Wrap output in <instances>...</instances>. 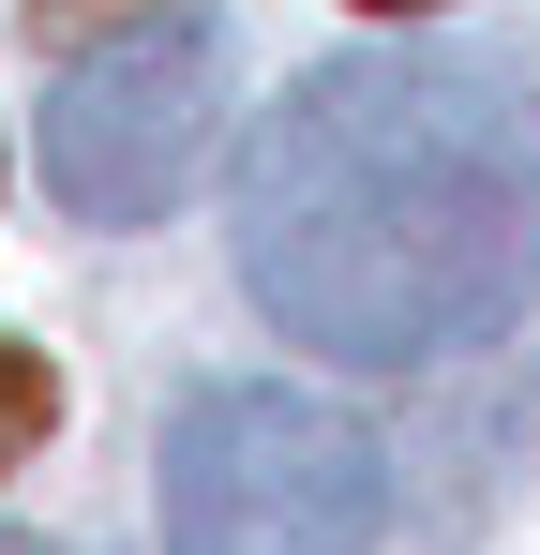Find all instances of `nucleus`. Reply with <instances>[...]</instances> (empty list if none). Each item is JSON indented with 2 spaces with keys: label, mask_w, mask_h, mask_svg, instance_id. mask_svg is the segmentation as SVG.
Returning a JSON list of instances; mask_svg holds the SVG:
<instances>
[{
  "label": "nucleus",
  "mask_w": 540,
  "mask_h": 555,
  "mask_svg": "<svg viewBox=\"0 0 540 555\" xmlns=\"http://www.w3.org/2000/svg\"><path fill=\"white\" fill-rule=\"evenodd\" d=\"M241 285L285 346L421 375L540 300V61L346 46L241 151Z\"/></svg>",
  "instance_id": "obj_1"
},
{
  "label": "nucleus",
  "mask_w": 540,
  "mask_h": 555,
  "mask_svg": "<svg viewBox=\"0 0 540 555\" xmlns=\"http://www.w3.org/2000/svg\"><path fill=\"white\" fill-rule=\"evenodd\" d=\"M390 451L285 375H210L166 421V555H375Z\"/></svg>",
  "instance_id": "obj_2"
},
{
  "label": "nucleus",
  "mask_w": 540,
  "mask_h": 555,
  "mask_svg": "<svg viewBox=\"0 0 540 555\" xmlns=\"http://www.w3.org/2000/svg\"><path fill=\"white\" fill-rule=\"evenodd\" d=\"M210 135H226V30L210 15H136V30L61 61V91H46V195L76 225H151V210L195 195Z\"/></svg>",
  "instance_id": "obj_3"
},
{
  "label": "nucleus",
  "mask_w": 540,
  "mask_h": 555,
  "mask_svg": "<svg viewBox=\"0 0 540 555\" xmlns=\"http://www.w3.org/2000/svg\"><path fill=\"white\" fill-rule=\"evenodd\" d=\"M46 421H61V375L30 361V346H0V465L46 451Z\"/></svg>",
  "instance_id": "obj_4"
},
{
  "label": "nucleus",
  "mask_w": 540,
  "mask_h": 555,
  "mask_svg": "<svg viewBox=\"0 0 540 555\" xmlns=\"http://www.w3.org/2000/svg\"><path fill=\"white\" fill-rule=\"evenodd\" d=\"M105 15L136 30V15H166V0H46V30H105Z\"/></svg>",
  "instance_id": "obj_5"
},
{
  "label": "nucleus",
  "mask_w": 540,
  "mask_h": 555,
  "mask_svg": "<svg viewBox=\"0 0 540 555\" xmlns=\"http://www.w3.org/2000/svg\"><path fill=\"white\" fill-rule=\"evenodd\" d=\"M375 15H436V0H375Z\"/></svg>",
  "instance_id": "obj_6"
},
{
  "label": "nucleus",
  "mask_w": 540,
  "mask_h": 555,
  "mask_svg": "<svg viewBox=\"0 0 540 555\" xmlns=\"http://www.w3.org/2000/svg\"><path fill=\"white\" fill-rule=\"evenodd\" d=\"M0 555H61V541H0Z\"/></svg>",
  "instance_id": "obj_7"
}]
</instances>
